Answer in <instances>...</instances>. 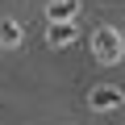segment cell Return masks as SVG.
<instances>
[{"instance_id": "2", "label": "cell", "mask_w": 125, "mask_h": 125, "mask_svg": "<svg viewBox=\"0 0 125 125\" xmlns=\"http://www.w3.org/2000/svg\"><path fill=\"white\" fill-rule=\"evenodd\" d=\"M88 104H92L96 113H113V108H121V104H125V92H121V88H113V83H108V88H92Z\"/></svg>"}, {"instance_id": "1", "label": "cell", "mask_w": 125, "mask_h": 125, "mask_svg": "<svg viewBox=\"0 0 125 125\" xmlns=\"http://www.w3.org/2000/svg\"><path fill=\"white\" fill-rule=\"evenodd\" d=\"M92 54H96L100 62H117V58L125 54V42H121V29H113V25H100V29L92 33Z\"/></svg>"}, {"instance_id": "3", "label": "cell", "mask_w": 125, "mask_h": 125, "mask_svg": "<svg viewBox=\"0 0 125 125\" xmlns=\"http://www.w3.org/2000/svg\"><path fill=\"white\" fill-rule=\"evenodd\" d=\"M46 42H50L54 50H58V46H71V42H75V21H50Z\"/></svg>"}, {"instance_id": "4", "label": "cell", "mask_w": 125, "mask_h": 125, "mask_svg": "<svg viewBox=\"0 0 125 125\" xmlns=\"http://www.w3.org/2000/svg\"><path fill=\"white\" fill-rule=\"evenodd\" d=\"M79 0H50L46 4V21H75Z\"/></svg>"}, {"instance_id": "5", "label": "cell", "mask_w": 125, "mask_h": 125, "mask_svg": "<svg viewBox=\"0 0 125 125\" xmlns=\"http://www.w3.org/2000/svg\"><path fill=\"white\" fill-rule=\"evenodd\" d=\"M0 46H21V25L9 17V21H0Z\"/></svg>"}]
</instances>
